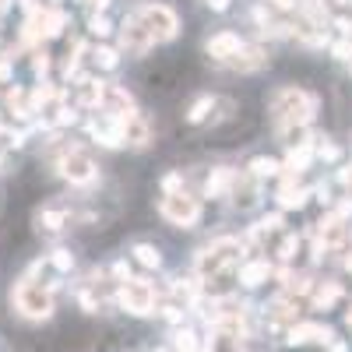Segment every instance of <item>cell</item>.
<instances>
[{
  "label": "cell",
  "instance_id": "15",
  "mask_svg": "<svg viewBox=\"0 0 352 352\" xmlns=\"http://www.w3.org/2000/svg\"><path fill=\"white\" fill-rule=\"evenodd\" d=\"M268 275H272L268 261H250V264H243V268H240V282H243L247 289H254V285H261V282H268Z\"/></svg>",
  "mask_w": 352,
  "mask_h": 352
},
{
  "label": "cell",
  "instance_id": "7",
  "mask_svg": "<svg viewBox=\"0 0 352 352\" xmlns=\"http://www.w3.org/2000/svg\"><path fill=\"white\" fill-rule=\"evenodd\" d=\"M60 173L67 176L71 184L85 187V184H92V180H96V162L88 159L85 152H67V155L60 159Z\"/></svg>",
  "mask_w": 352,
  "mask_h": 352
},
{
  "label": "cell",
  "instance_id": "32",
  "mask_svg": "<svg viewBox=\"0 0 352 352\" xmlns=\"http://www.w3.org/2000/svg\"><path fill=\"white\" fill-rule=\"evenodd\" d=\"M331 53L338 56V60H352V39H342V43H335V46H331Z\"/></svg>",
  "mask_w": 352,
  "mask_h": 352
},
{
  "label": "cell",
  "instance_id": "19",
  "mask_svg": "<svg viewBox=\"0 0 352 352\" xmlns=\"http://www.w3.org/2000/svg\"><path fill=\"white\" fill-rule=\"evenodd\" d=\"M208 352H240V335L215 328V335H212V342H208Z\"/></svg>",
  "mask_w": 352,
  "mask_h": 352
},
{
  "label": "cell",
  "instance_id": "22",
  "mask_svg": "<svg viewBox=\"0 0 352 352\" xmlns=\"http://www.w3.org/2000/svg\"><path fill=\"white\" fill-rule=\"evenodd\" d=\"M278 169H282V166H278L275 159H264V155L250 162V176H254V180H264V176H278Z\"/></svg>",
  "mask_w": 352,
  "mask_h": 352
},
{
  "label": "cell",
  "instance_id": "28",
  "mask_svg": "<svg viewBox=\"0 0 352 352\" xmlns=\"http://www.w3.org/2000/svg\"><path fill=\"white\" fill-rule=\"evenodd\" d=\"M39 222H43V229L56 232V229L64 226V215H60V212H43V215H39Z\"/></svg>",
  "mask_w": 352,
  "mask_h": 352
},
{
  "label": "cell",
  "instance_id": "39",
  "mask_svg": "<svg viewBox=\"0 0 352 352\" xmlns=\"http://www.w3.org/2000/svg\"><path fill=\"white\" fill-rule=\"evenodd\" d=\"M8 4H11V0H0V8H8Z\"/></svg>",
  "mask_w": 352,
  "mask_h": 352
},
{
  "label": "cell",
  "instance_id": "23",
  "mask_svg": "<svg viewBox=\"0 0 352 352\" xmlns=\"http://www.w3.org/2000/svg\"><path fill=\"white\" fill-rule=\"evenodd\" d=\"M254 201H257L254 176H250V180H247V176H236V204H243V208H247V204H254Z\"/></svg>",
  "mask_w": 352,
  "mask_h": 352
},
{
  "label": "cell",
  "instance_id": "10",
  "mask_svg": "<svg viewBox=\"0 0 352 352\" xmlns=\"http://www.w3.org/2000/svg\"><path fill=\"white\" fill-rule=\"evenodd\" d=\"M102 96H106V85L102 81H92V78H81L78 81V102L85 109H99L102 106Z\"/></svg>",
  "mask_w": 352,
  "mask_h": 352
},
{
  "label": "cell",
  "instance_id": "3",
  "mask_svg": "<svg viewBox=\"0 0 352 352\" xmlns=\"http://www.w3.org/2000/svg\"><path fill=\"white\" fill-rule=\"evenodd\" d=\"M11 303L28 320H46L53 314V292L43 282H36V278H21L14 285V292H11Z\"/></svg>",
  "mask_w": 352,
  "mask_h": 352
},
{
  "label": "cell",
  "instance_id": "26",
  "mask_svg": "<svg viewBox=\"0 0 352 352\" xmlns=\"http://www.w3.org/2000/svg\"><path fill=\"white\" fill-rule=\"evenodd\" d=\"M96 64H99V67H106V71H113V67H116V50L99 46V50H96Z\"/></svg>",
  "mask_w": 352,
  "mask_h": 352
},
{
  "label": "cell",
  "instance_id": "11",
  "mask_svg": "<svg viewBox=\"0 0 352 352\" xmlns=\"http://www.w3.org/2000/svg\"><path fill=\"white\" fill-rule=\"evenodd\" d=\"M320 243H324V250H338L345 243V222L328 215L324 222H320Z\"/></svg>",
  "mask_w": 352,
  "mask_h": 352
},
{
  "label": "cell",
  "instance_id": "30",
  "mask_svg": "<svg viewBox=\"0 0 352 352\" xmlns=\"http://www.w3.org/2000/svg\"><path fill=\"white\" fill-rule=\"evenodd\" d=\"M300 250V236H285L282 240V247H278V254H282V261H292V254Z\"/></svg>",
  "mask_w": 352,
  "mask_h": 352
},
{
  "label": "cell",
  "instance_id": "20",
  "mask_svg": "<svg viewBox=\"0 0 352 352\" xmlns=\"http://www.w3.org/2000/svg\"><path fill=\"white\" fill-rule=\"evenodd\" d=\"M173 349H176V352H201L197 331H190V328H180V331L173 335Z\"/></svg>",
  "mask_w": 352,
  "mask_h": 352
},
{
  "label": "cell",
  "instance_id": "33",
  "mask_svg": "<svg viewBox=\"0 0 352 352\" xmlns=\"http://www.w3.org/2000/svg\"><path fill=\"white\" fill-rule=\"evenodd\" d=\"M335 25L342 28V32H345V36H352V21H349V18H335Z\"/></svg>",
  "mask_w": 352,
  "mask_h": 352
},
{
  "label": "cell",
  "instance_id": "35",
  "mask_svg": "<svg viewBox=\"0 0 352 352\" xmlns=\"http://www.w3.org/2000/svg\"><path fill=\"white\" fill-rule=\"evenodd\" d=\"M46 67H50V60H46V53H43V56H36V71H39V74H43V71H46Z\"/></svg>",
  "mask_w": 352,
  "mask_h": 352
},
{
  "label": "cell",
  "instance_id": "37",
  "mask_svg": "<svg viewBox=\"0 0 352 352\" xmlns=\"http://www.w3.org/2000/svg\"><path fill=\"white\" fill-rule=\"evenodd\" d=\"M275 8H292V0H272Z\"/></svg>",
  "mask_w": 352,
  "mask_h": 352
},
{
  "label": "cell",
  "instance_id": "5",
  "mask_svg": "<svg viewBox=\"0 0 352 352\" xmlns=\"http://www.w3.org/2000/svg\"><path fill=\"white\" fill-rule=\"evenodd\" d=\"M120 307L134 317H144V314H152L155 310V289L144 282V278H131L124 282L120 289Z\"/></svg>",
  "mask_w": 352,
  "mask_h": 352
},
{
  "label": "cell",
  "instance_id": "8",
  "mask_svg": "<svg viewBox=\"0 0 352 352\" xmlns=\"http://www.w3.org/2000/svg\"><path fill=\"white\" fill-rule=\"evenodd\" d=\"M243 50V39L236 36V32H219V36H212L208 39V56H215V60H232Z\"/></svg>",
  "mask_w": 352,
  "mask_h": 352
},
{
  "label": "cell",
  "instance_id": "34",
  "mask_svg": "<svg viewBox=\"0 0 352 352\" xmlns=\"http://www.w3.org/2000/svg\"><path fill=\"white\" fill-rule=\"evenodd\" d=\"M208 8H212V11H226L229 0H208Z\"/></svg>",
  "mask_w": 352,
  "mask_h": 352
},
{
  "label": "cell",
  "instance_id": "9",
  "mask_svg": "<svg viewBox=\"0 0 352 352\" xmlns=\"http://www.w3.org/2000/svg\"><path fill=\"white\" fill-rule=\"evenodd\" d=\"M289 345H307V342H331V328L324 324H292L289 328Z\"/></svg>",
  "mask_w": 352,
  "mask_h": 352
},
{
  "label": "cell",
  "instance_id": "24",
  "mask_svg": "<svg viewBox=\"0 0 352 352\" xmlns=\"http://www.w3.org/2000/svg\"><path fill=\"white\" fill-rule=\"evenodd\" d=\"M208 109H215V99H212V96H201V99H197V102L190 106L187 120H190V124H201L204 116H208Z\"/></svg>",
  "mask_w": 352,
  "mask_h": 352
},
{
  "label": "cell",
  "instance_id": "12",
  "mask_svg": "<svg viewBox=\"0 0 352 352\" xmlns=\"http://www.w3.org/2000/svg\"><path fill=\"white\" fill-rule=\"evenodd\" d=\"M124 141L134 144V148H144V144H148V124H144L138 113L124 120Z\"/></svg>",
  "mask_w": 352,
  "mask_h": 352
},
{
  "label": "cell",
  "instance_id": "16",
  "mask_svg": "<svg viewBox=\"0 0 352 352\" xmlns=\"http://www.w3.org/2000/svg\"><path fill=\"white\" fill-rule=\"evenodd\" d=\"M229 64H232V67H240V71H257V67L264 64V50H261V46H247V43H243V50H240L236 56H232Z\"/></svg>",
  "mask_w": 352,
  "mask_h": 352
},
{
  "label": "cell",
  "instance_id": "6",
  "mask_svg": "<svg viewBox=\"0 0 352 352\" xmlns=\"http://www.w3.org/2000/svg\"><path fill=\"white\" fill-rule=\"evenodd\" d=\"M236 257H240V243H236V240H219V243H212L208 250L201 254L197 272H201V275H219V272L229 268Z\"/></svg>",
  "mask_w": 352,
  "mask_h": 352
},
{
  "label": "cell",
  "instance_id": "17",
  "mask_svg": "<svg viewBox=\"0 0 352 352\" xmlns=\"http://www.w3.org/2000/svg\"><path fill=\"white\" fill-rule=\"evenodd\" d=\"M307 197H310V190L307 187H296V184H285L278 190V204H282V208H303Z\"/></svg>",
  "mask_w": 352,
  "mask_h": 352
},
{
  "label": "cell",
  "instance_id": "4",
  "mask_svg": "<svg viewBox=\"0 0 352 352\" xmlns=\"http://www.w3.org/2000/svg\"><path fill=\"white\" fill-rule=\"evenodd\" d=\"M162 215L173 222V226H180V229H190L197 219H201V201L184 194V190H176V194H166L162 197Z\"/></svg>",
  "mask_w": 352,
  "mask_h": 352
},
{
  "label": "cell",
  "instance_id": "14",
  "mask_svg": "<svg viewBox=\"0 0 352 352\" xmlns=\"http://www.w3.org/2000/svg\"><path fill=\"white\" fill-rule=\"evenodd\" d=\"M232 184H236V173H232V169H215L208 176V184H204V194H208V197H222Z\"/></svg>",
  "mask_w": 352,
  "mask_h": 352
},
{
  "label": "cell",
  "instance_id": "2",
  "mask_svg": "<svg viewBox=\"0 0 352 352\" xmlns=\"http://www.w3.org/2000/svg\"><path fill=\"white\" fill-rule=\"evenodd\" d=\"M317 113V99L303 88H278L272 96V120L278 131H292V127H307Z\"/></svg>",
  "mask_w": 352,
  "mask_h": 352
},
{
  "label": "cell",
  "instance_id": "29",
  "mask_svg": "<svg viewBox=\"0 0 352 352\" xmlns=\"http://www.w3.org/2000/svg\"><path fill=\"white\" fill-rule=\"evenodd\" d=\"M88 28H92V36H109V32H113L109 18H102V14H96L92 21H88Z\"/></svg>",
  "mask_w": 352,
  "mask_h": 352
},
{
  "label": "cell",
  "instance_id": "1",
  "mask_svg": "<svg viewBox=\"0 0 352 352\" xmlns=\"http://www.w3.org/2000/svg\"><path fill=\"white\" fill-rule=\"evenodd\" d=\"M176 36V14L166 4H152V8H141L134 11L124 28H120V46L134 56L148 53L155 43H166Z\"/></svg>",
  "mask_w": 352,
  "mask_h": 352
},
{
  "label": "cell",
  "instance_id": "38",
  "mask_svg": "<svg viewBox=\"0 0 352 352\" xmlns=\"http://www.w3.org/2000/svg\"><path fill=\"white\" fill-rule=\"evenodd\" d=\"M345 268H349V272H352V254H349V257H345Z\"/></svg>",
  "mask_w": 352,
  "mask_h": 352
},
{
  "label": "cell",
  "instance_id": "27",
  "mask_svg": "<svg viewBox=\"0 0 352 352\" xmlns=\"http://www.w3.org/2000/svg\"><path fill=\"white\" fill-rule=\"evenodd\" d=\"M53 268H56V272H71V268H74L71 250H53Z\"/></svg>",
  "mask_w": 352,
  "mask_h": 352
},
{
  "label": "cell",
  "instance_id": "31",
  "mask_svg": "<svg viewBox=\"0 0 352 352\" xmlns=\"http://www.w3.org/2000/svg\"><path fill=\"white\" fill-rule=\"evenodd\" d=\"M317 155L324 159V162H335V159H338V144H331V141H324V144H317Z\"/></svg>",
  "mask_w": 352,
  "mask_h": 352
},
{
  "label": "cell",
  "instance_id": "13",
  "mask_svg": "<svg viewBox=\"0 0 352 352\" xmlns=\"http://www.w3.org/2000/svg\"><path fill=\"white\" fill-rule=\"evenodd\" d=\"M317 155V148H314V141H307V144H296V148H289V159H285V169L289 173H303L307 166H310V159Z\"/></svg>",
  "mask_w": 352,
  "mask_h": 352
},
{
  "label": "cell",
  "instance_id": "36",
  "mask_svg": "<svg viewBox=\"0 0 352 352\" xmlns=\"http://www.w3.org/2000/svg\"><path fill=\"white\" fill-rule=\"evenodd\" d=\"M85 4H92V8H99V11H102V8L109 4V0H85Z\"/></svg>",
  "mask_w": 352,
  "mask_h": 352
},
{
  "label": "cell",
  "instance_id": "25",
  "mask_svg": "<svg viewBox=\"0 0 352 352\" xmlns=\"http://www.w3.org/2000/svg\"><path fill=\"white\" fill-rule=\"evenodd\" d=\"M173 296H176V300H184V303H194L197 285H194L190 278H187V282H184V278H176V282H173Z\"/></svg>",
  "mask_w": 352,
  "mask_h": 352
},
{
  "label": "cell",
  "instance_id": "18",
  "mask_svg": "<svg viewBox=\"0 0 352 352\" xmlns=\"http://www.w3.org/2000/svg\"><path fill=\"white\" fill-rule=\"evenodd\" d=\"M338 296H342L338 282H320V285L314 289V310H328V307H331Z\"/></svg>",
  "mask_w": 352,
  "mask_h": 352
},
{
  "label": "cell",
  "instance_id": "21",
  "mask_svg": "<svg viewBox=\"0 0 352 352\" xmlns=\"http://www.w3.org/2000/svg\"><path fill=\"white\" fill-rule=\"evenodd\" d=\"M134 261L144 264V268H159V264H162V254H159L152 243H138V247H134Z\"/></svg>",
  "mask_w": 352,
  "mask_h": 352
}]
</instances>
